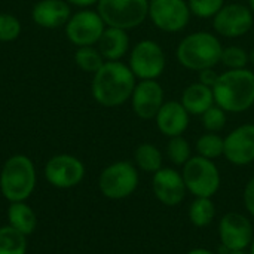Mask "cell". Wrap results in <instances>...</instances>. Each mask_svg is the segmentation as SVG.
<instances>
[{
  "label": "cell",
  "instance_id": "35",
  "mask_svg": "<svg viewBox=\"0 0 254 254\" xmlns=\"http://www.w3.org/2000/svg\"><path fill=\"white\" fill-rule=\"evenodd\" d=\"M186 254H217V253H214V252H211V250H208V249L198 247V249H192V250H189Z\"/></svg>",
  "mask_w": 254,
  "mask_h": 254
},
{
  "label": "cell",
  "instance_id": "32",
  "mask_svg": "<svg viewBox=\"0 0 254 254\" xmlns=\"http://www.w3.org/2000/svg\"><path fill=\"white\" fill-rule=\"evenodd\" d=\"M243 202L247 210V213L254 217V176L246 183L244 192H243Z\"/></svg>",
  "mask_w": 254,
  "mask_h": 254
},
{
  "label": "cell",
  "instance_id": "22",
  "mask_svg": "<svg viewBox=\"0 0 254 254\" xmlns=\"http://www.w3.org/2000/svg\"><path fill=\"white\" fill-rule=\"evenodd\" d=\"M134 165L138 171L153 174L164 167V155L153 143H141L134 150Z\"/></svg>",
  "mask_w": 254,
  "mask_h": 254
},
{
  "label": "cell",
  "instance_id": "14",
  "mask_svg": "<svg viewBox=\"0 0 254 254\" xmlns=\"http://www.w3.org/2000/svg\"><path fill=\"white\" fill-rule=\"evenodd\" d=\"M152 192L158 202L167 207L180 205L186 195L188 189L182 176V171L173 167H162L152 174Z\"/></svg>",
  "mask_w": 254,
  "mask_h": 254
},
{
  "label": "cell",
  "instance_id": "39",
  "mask_svg": "<svg viewBox=\"0 0 254 254\" xmlns=\"http://www.w3.org/2000/svg\"><path fill=\"white\" fill-rule=\"evenodd\" d=\"M249 254H254V238L252 244H250V247H249Z\"/></svg>",
  "mask_w": 254,
  "mask_h": 254
},
{
  "label": "cell",
  "instance_id": "5",
  "mask_svg": "<svg viewBox=\"0 0 254 254\" xmlns=\"http://www.w3.org/2000/svg\"><path fill=\"white\" fill-rule=\"evenodd\" d=\"M140 185V171L129 161H116L109 164L98 176V189L110 201L129 198Z\"/></svg>",
  "mask_w": 254,
  "mask_h": 254
},
{
  "label": "cell",
  "instance_id": "26",
  "mask_svg": "<svg viewBox=\"0 0 254 254\" xmlns=\"http://www.w3.org/2000/svg\"><path fill=\"white\" fill-rule=\"evenodd\" d=\"M192 150L193 149H192L189 140L185 138L183 135H179V137L168 138L167 146H165V156L173 165L183 167L193 156Z\"/></svg>",
  "mask_w": 254,
  "mask_h": 254
},
{
  "label": "cell",
  "instance_id": "25",
  "mask_svg": "<svg viewBox=\"0 0 254 254\" xmlns=\"http://www.w3.org/2000/svg\"><path fill=\"white\" fill-rule=\"evenodd\" d=\"M27 237L12 226H0V254H25Z\"/></svg>",
  "mask_w": 254,
  "mask_h": 254
},
{
  "label": "cell",
  "instance_id": "27",
  "mask_svg": "<svg viewBox=\"0 0 254 254\" xmlns=\"http://www.w3.org/2000/svg\"><path fill=\"white\" fill-rule=\"evenodd\" d=\"M106 63L97 46H80L74 52V64L79 70L94 74Z\"/></svg>",
  "mask_w": 254,
  "mask_h": 254
},
{
  "label": "cell",
  "instance_id": "1",
  "mask_svg": "<svg viewBox=\"0 0 254 254\" xmlns=\"http://www.w3.org/2000/svg\"><path fill=\"white\" fill-rule=\"evenodd\" d=\"M137 77L124 61H106L92 74L91 94L103 107H119L129 101Z\"/></svg>",
  "mask_w": 254,
  "mask_h": 254
},
{
  "label": "cell",
  "instance_id": "29",
  "mask_svg": "<svg viewBox=\"0 0 254 254\" xmlns=\"http://www.w3.org/2000/svg\"><path fill=\"white\" fill-rule=\"evenodd\" d=\"M228 115L229 113H226L217 104L211 106L207 112H204L199 116L204 131H207V132H219L220 134V131H223L226 124H228Z\"/></svg>",
  "mask_w": 254,
  "mask_h": 254
},
{
  "label": "cell",
  "instance_id": "34",
  "mask_svg": "<svg viewBox=\"0 0 254 254\" xmlns=\"http://www.w3.org/2000/svg\"><path fill=\"white\" fill-rule=\"evenodd\" d=\"M70 6H76L80 9H89L91 6H97L98 0H65Z\"/></svg>",
  "mask_w": 254,
  "mask_h": 254
},
{
  "label": "cell",
  "instance_id": "23",
  "mask_svg": "<svg viewBox=\"0 0 254 254\" xmlns=\"http://www.w3.org/2000/svg\"><path fill=\"white\" fill-rule=\"evenodd\" d=\"M217 216L216 204L213 198H193L188 208V219L195 228H207L210 226Z\"/></svg>",
  "mask_w": 254,
  "mask_h": 254
},
{
  "label": "cell",
  "instance_id": "3",
  "mask_svg": "<svg viewBox=\"0 0 254 254\" xmlns=\"http://www.w3.org/2000/svg\"><path fill=\"white\" fill-rule=\"evenodd\" d=\"M223 45L216 33L199 30L186 34L176 48L177 63L189 71L217 67Z\"/></svg>",
  "mask_w": 254,
  "mask_h": 254
},
{
  "label": "cell",
  "instance_id": "2",
  "mask_svg": "<svg viewBox=\"0 0 254 254\" xmlns=\"http://www.w3.org/2000/svg\"><path fill=\"white\" fill-rule=\"evenodd\" d=\"M214 101L226 113L238 115L254 107V71L247 68L225 70L213 86Z\"/></svg>",
  "mask_w": 254,
  "mask_h": 254
},
{
  "label": "cell",
  "instance_id": "17",
  "mask_svg": "<svg viewBox=\"0 0 254 254\" xmlns=\"http://www.w3.org/2000/svg\"><path fill=\"white\" fill-rule=\"evenodd\" d=\"M153 121L164 137L173 138L185 135L190 124V115L179 100H171L162 104Z\"/></svg>",
  "mask_w": 254,
  "mask_h": 254
},
{
  "label": "cell",
  "instance_id": "21",
  "mask_svg": "<svg viewBox=\"0 0 254 254\" xmlns=\"http://www.w3.org/2000/svg\"><path fill=\"white\" fill-rule=\"evenodd\" d=\"M6 217H7V225L25 237L31 235L36 231L37 216H36L34 210L27 204V201L9 202Z\"/></svg>",
  "mask_w": 254,
  "mask_h": 254
},
{
  "label": "cell",
  "instance_id": "30",
  "mask_svg": "<svg viewBox=\"0 0 254 254\" xmlns=\"http://www.w3.org/2000/svg\"><path fill=\"white\" fill-rule=\"evenodd\" d=\"M225 3V0H188L192 16L199 19H213Z\"/></svg>",
  "mask_w": 254,
  "mask_h": 254
},
{
  "label": "cell",
  "instance_id": "13",
  "mask_svg": "<svg viewBox=\"0 0 254 254\" xmlns=\"http://www.w3.org/2000/svg\"><path fill=\"white\" fill-rule=\"evenodd\" d=\"M219 241L226 250H249L254 238L252 220L237 211L223 214L219 220Z\"/></svg>",
  "mask_w": 254,
  "mask_h": 254
},
{
  "label": "cell",
  "instance_id": "8",
  "mask_svg": "<svg viewBox=\"0 0 254 254\" xmlns=\"http://www.w3.org/2000/svg\"><path fill=\"white\" fill-rule=\"evenodd\" d=\"M128 67L137 80H158L165 73L167 54L156 40H138L129 49Z\"/></svg>",
  "mask_w": 254,
  "mask_h": 254
},
{
  "label": "cell",
  "instance_id": "19",
  "mask_svg": "<svg viewBox=\"0 0 254 254\" xmlns=\"http://www.w3.org/2000/svg\"><path fill=\"white\" fill-rule=\"evenodd\" d=\"M106 61H122L124 57L129 54L131 40L127 30L106 27L103 36L95 45Z\"/></svg>",
  "mask_w": 254,
  "mask_h": 254
},
{
  "label": "cell",
  "instance_id": "11",
  "mask_svg": "<svg viewBox=\"0 0 254 254\" xmlns=\"http://www.w3.org/2000/svg\"><path fill=\"white\" fill-rule=\"evenodd\" d=\"M213 30L225 39H240L249 34L254 27V13L249 4L238 1L225 3V6L211 19Z\"/></svg>",
  "mask_w": 254,
  "mask_h": 254
},
{
  "label": "cell",
  "instance_id": "20",
  "mask_svg": "<svg viewBox=\"0 0 254 254\" xmlns=\"http://www.w3.org/2000/svg\"><path fill=\"white\" fill-rule=\"evenodd\" d=\"M183 107L189 112L190 116H201L204 112H207L211 106L216 104L213 88L205 86L199 82L189 83L179 100Z\"/></svg>",
  "mask_w": 254,
  "mask_h": 254
},
{
  "label": "cell",
  "instance_id": "7",
  "mask_svg": "<svg viewBox=\"0 0 254 254\" xmlns=\"http://www.w3.org/2000/svg\"><path fill=\"white\" fill-rule=\"evenodd\" d=\"M97 12L107 27L129 31L146 22L149 0H98Z\"/></svg>",
  "mask_w": 254,
  "mask_h": 254
},
{
  "label": "cell",
  "instance_id": "36",
  "mask_svg": "<svg viewBox=\"0 0 254 254\" xmlns=\"http://www.w3.org/2000/svg\"><path fill=\"white\" fill-rule=\"evenodd\" d=\"M220 253L222 254H249V250H226L220 246Z\"/></svg>",
  "mask_w": 254,
  "mask_h": 254
},
{
  "label": "cell",
  "instance_id": "31",
  "mask_svg": "<svg viewBox=\"0 0 254 254\" xmlns=\"http://www.w3.org/2000/svg\"><path fill=\"white\" fill-rule=\"evenodd\" d=\"M22 24L21 21L7 12H0V42L9 43L21 36Z\"/></svg>",
  "mask_w": 254,
  "mask_h": 254
},
{
  "label": "cell",
  "instance_id": "10",
  "mask_svg": "<svg viewBox=\"0 0 254 254\" xmlns=\"http://www.w3.org/2000/svg\"><path fill=\"white\" fill-rule=\"evenodd\" d=\"M106 24L97 9H80L73 12L64 25L65 37L74 46H95L106 30Z\"/></svg>",
  "mask_w": 254,
  "mask_h": 254
},
{
  "label": "cell",
  "instance_id": "9",
  "mask_svg": "<svg viewBox=\"0 0 254 254\" xmlns=\"http://www.w3.org/2000/svg\"><path fill=\"white\" fill-rule=\"evenodd\" d=\"M188 0H149L147 19L162 33H180L190 22Z\"/></svg>",
  "mask_w": 254,
  "mask_h": 254
},
{
  "label": "cell",
  "instance_id": "28",
  "mask_svg": "<svg viewBox=\"0 0 254 254\" xmlns=\"http://www.w3.org/2000/svg\"><path fill=\"white\" fill-rule=\"evenodd\" d=\"M220 64H222L226 70L247 68L249 64H250L249 51H246L243 46H238V45L223 46V49H222V57H220Z\"/></svg>",
  "mask_w": 254,
  "mask_h": 254
},
{
  "label": "cell",
  "instance_id": "6",
  "mask_svg": "<svg viewBox=\"0 0 254 254\" xmlns=\"http://www.w3.org/2000/svg\"><path fill=\"white\" fill-rule=\"evenodd\" d=\"M182 176L193 198H213L222 186V176L216 161L193 155L183 167Z\"/></svg>",
  "mask_w": 254,
  "mask_h": 254
},
{
  "label": "cell",
  "instance_id": "4",
  "mask_svg": "<svg viewBox=\"0 0 254 254\" xmlns=\"http://www.w3.org/2000/svg\"><path fill=\"white\" fill-rule=\"evenodd\" d=\"M36 183V167L27 155H12L4 161L0 171V192L6 201H27L34 192Z\"/></svg>",
  "mask_w": 254,
  "mask_h": 254
},
{
  "label": "cell",
  "instance_id": "37",
  "mask_svg": "<svg viewBox=\"0 0 254 254\" xmlns=\"http://www.w3.org/2000/svg\"><path fill=\"white\" fill-rule=\"evenodd\" d=\"M249 58H250V64L254 65V48L252 51H249Z\"/></svg>",
  "mask_w": 254,
  "mask_h": 254
},
{
  "label": "cell",
  "instance_id": "15",
  "mask_svg": "<svg viewBox=\"0 0 254 254\" xmlns=\"http://www.w3.org/2000/svg\"><path fill=\"white\" fill-rule=\"evenodd\" d=\"M129 103L138 119L153 121L165 103V91L159 80H137Z\"/></svg>",
  "mask_w": 254,
  "mask_h": 254
},
{
  "label": "cell",
  "instance_id": "38",
  "mask_svg": "<svg viewBox=\"0 0 254 254\" xmlns=\"http://www.w3.org/2000/svg\"><path fill=\"white\" fill-rule=\"evenodd\" d=\"M247 4H249V7L252 9V12L254 13V0H247Z\"/></svg>",
  "mask_w": 254,
  "mask_h": 254
},
{
  "label": "cell",
  "instance_id": "18",
  "mask_svg": "<svg viewBox=\"0 0 254 254\" xmlns=\"http://www.w3.org/2000/svg\"><path fill=\"white\" fill-rule=\"evenodd\" d=\"M71 13V6L65 0H39L31 9V19L42 28L54 30L64 27Z\"/></svg>",
  "mask_w": 254,
  "mask_h": 254
},
{
  "label": "cell",
  "instance_id": "24",
  "mask_svg": "<svg viewBox=\"0 0 254 254\" xmlns=\"http://www.w3.org/2000/svg\"><path fill=\"white\" fill-rule=\"evenodd\" d=\"M195 152L198 156L216 161L223 156L225 152V137L219 132H207L201 134L195 141Z\"/></svg>",
  "mask_w": 254,
  "mask_h": 254
},
{
  "label": "cell",
  "instance_id": "33",
  "mask_svg": "<svg viewBox=\"0 0 254 254\" xmlns=\"http://www.w3.org/2000/svg\"><path fill=\"white\" fill-rule=\"evenodd\" d=\"M219 71L216 70V67H211V68H204L201 71H198V82L205 85V86H210L213 88L219 79Z\"/></svg>",
  "mask_w": 254,
  "mask_h": 254
},
{
  "label": "cell",
  "instance_id": "12",
  "mask_svg": "<svg viewBox=\"0 0 254 254\" xmlns=\"http://www.w3.org/2000/svg\"><path fill=\"white\" fill-rule=\"evenodd\" d=\"M43 174L52 188L71 189L82 183L86 174V168L77 156L60 153L48 159Z\"/></svg>",
  "mask_w": 254,
  "mask_h": 254
},
{
  "label": "cell",
  "instance_id": "16",
  "mask_svg": "<svg viewBox=\"0 0 254 254\" xmlns=\"http://www.w3.org/2000/svg\"><path fill=\"white\" fill-rule=\"evenodd\" d=\"M223 158L235 167L254 162V124H243L225 137Z\"/></svg>",
  "mask_w": 254,
  "mask_h": 254
}]
</instances>
